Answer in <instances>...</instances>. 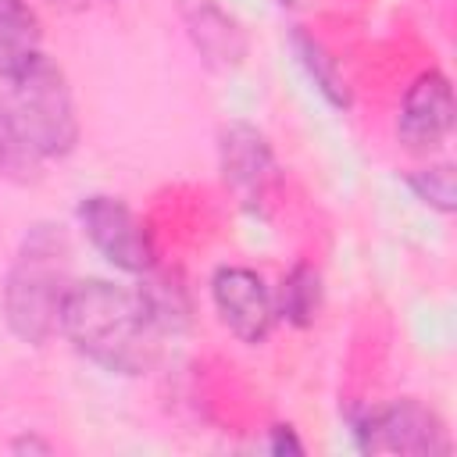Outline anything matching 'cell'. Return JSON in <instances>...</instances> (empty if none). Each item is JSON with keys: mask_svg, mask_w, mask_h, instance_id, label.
<instances>
[{"mask_svg": "<svg viewBox=\"0 0 457 457\" xmlns=\"http://www.w3.org/2000/svg\"><path fill=\"white\" fill-rule=\"evenodd\" d=\"M221 175L236 189L243 204H257L264 196V186L275 171L271 146L253 125H228L221 132Z\"/></svg>", "mask_w": 457, "mask_h": 457, "instance_id": "obj_8", "label": "cell"}, {"mask_svg": "<svg viewBox=\"0 0 457 457\" xmlns=\"http://www.w3.org/2000/svg\"><path fill=\"white\" fill-rule=\"evenodd\" d=\"M211 300L221 325L243 343H264L275 325V296L268 293L264 278L250 268H218L211 278Z\"/></svg>", "mask_w": 457, "mask_h": 457, "instance_id": "obj_6", "label": "cell"}, {"mask_svg": "<svg viewBox=\"0 0 457 457\" xmlns=\"http://www.w3.org/2000/svg\"><path fill=\"white\" fill-rule=\"evenodd\" d=\"M57 328L82 357L118 375L150 371L164 332L143 289L114 286L107 278L71 282Z\"/></svg>", "mask_w": 457, "mask_h": 457, "instance_id": "obj_1", "label": "cell"}, {"mask_svg": "<svg viewBox=\"0 0 457 457\" xmlns=\"http://www.w3.org/2000/svg\"><path fill=\"white\" fill-rule=\"evenodd\" d=\"M407 186H411V193H414L421 204H428V207H432V211H439V214H450V211L457 207L453 164H446V161L411 171V175H407Z\"/></svg>", "mask_w": 457, "mask_h": 457, "instance_id": "obj_13", "label": "cell"}, {"mask_svg": "<svg viewBox=\"0 0 457 457\" xmlns=\"http://www.w3.org/2000/svg\"><path fill=\"white\" fill-rule=\"evenodd\" d=\"M4 104L14 118V125L21 129V136L29 139V146L43 161L64 157L75 150L79 114H75L71 86L50 57H36L21 75H14Z\"/></svg>", "mask_w": 457, "mask_h": 457, "instance_id": "obj_3", "label": "cell"}, {"mask_svg": "<svg viewBox=\"0 0 457 457\" xmlns=\"http://www.w3.org/2000/svg\"><path fill=\"white\" fill-rule=\"evenodd\" d=\"M39 164H43V157L29 146V139L21 136V129L11 118L7 104L0 100V175H7L14 182H36Z\"/></svg>", "mask_w": 457, "mask_h": 457, "instance_id": "obj_12", "label": "cell"}, {"mask_svg": "<svg viewBox=\"0 0 457 457\" xmlns=\"http://www.w3.org/2000/svg\"><path fill=\"white\" fill-rule=\"evenodd\" d=\"M43 57V25L25 0H0V79L21 75Z\"/></svg>", "mask_w": 457, "mask_h": 457, "instance_id": "obj_9", "label": "cell"}, {"mask_svg": "<svg viewBox=\"0 0 457 457\" xmlns=\"http://www.w3.org/2000/svg\"><path fill=\"white\" fill-rule=\"evenodd\" d=\"M11 450H14V453H50V443H43V439H36V436H18V439L11 443Z\"/></svg>", "mask_w": 457, "mask_h": 457, "instance_id": "obj_15", "label": "cell"}, {"mask_svg": "<svg viewBox=\"0 0 457 457\" xmlns=\"http://www.w3.org/2000/svg\"><path fill=\"white\" fill-rule=\"evenodd\" d=\"M318 311H321V278H318V271L311 264H293L289 275L278 286L275 318H282L293 328H307V325H314Z\"/></svg>", "mask_w": 457, "mask_h": 457, "instance_id": "obj_10", "label": "cell"}, {"mask_svg": "<svg viewBox=\"0 0 457 457\" xmlns=\"http://www.w3.org/2000/svg\"><path fill=\"white\" fill-rule=\"evenodd\" d=\"M293 50L307 71V79L314 82V89L332 104V107H350V86L343 79V71L336 68V61L321 50V43H314L303 32H293Z\"/></svg>", "mask_w": 457, "mask_h": 457, "instance_id": "obj_11", "label": "cell"}, {"mask_svg": "<svg viewBox=\"0 0 457 457\" xmlns=\"http://www.w3.org/2000/svg\"><path fill=\"white\" fill-rule=\"evenodd\" d=\"M450 129H453V86L436 68L421 71L403 93L396 136L407 150L428 154L450 136Z\"/></svg>", "mask_w": 457, "mask_h": 457, "instance_id": "obj_7", "label": "cell"}, {"mask_svg": "<svg viewBox=\"0 0 457 457\" xmlns=\"http://www.w3.org/2000/svg\"><path fill=\"white\" fill-rule=\"evenodd\" d=\"M353 439L361 450L389 453H450L443 421L418 400H396L382 411H364L353 418Z\"/></svg>", "mask_w": 457, "mask_h": 457, "instance_id": "obj_5", "label": "cell"}, {"mask_svg": "<svg viewBox=\"0 0 457 457\" xmlns=\"http://www.w3.org/2000/svg\"><path fill=\"white\" fill-rule=\"evenodd\" d=\"M68 239L54 225H36L21 239V250L4 282V318L21 343H46L61 325V303L68 296Z\"/></svg>", "mask_w": 457, "mask_h": 457, "instance_id": "obj_2", "label": "cell"}, {"mask_svg": "<svg viewBox=\"0 0 457 457\" xmlns=\"http://www.w3.org/2000/svg\"><path fill=\"white\" fill-rule=\"evenodd\" d=\"M79 225L93 250L129 275H146L154 268V239L146 225L132 214V207L118 196L93 193L79 204Z\"/></svg>", "mask_w": 457, "mask_h": 457, "instance_id": "obj_4", "label": "cell"}, {"mask_svg": "<svg viewBox=\"0 0 457 457\" xmlns=\"http://www.w3.org/2000/svg\"><path fill=\"white\" fill-rule=\"evenodd\" d=\"M268 450L271 453H303V443L293 436L289 425H275L271 428V439H268Z\"/></svg>", "mask_w": 457, "mask_h": 457, "instance_id": "obj_14", "label": "cell"}]
</instances>
